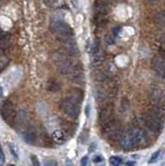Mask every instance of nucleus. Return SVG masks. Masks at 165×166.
<instances>
[{"label": "nucleus", "instance_id": "nucleus-1", "mask_svg": "<svg viewBox=\"0 0 165 166\" xmlns=\"http://www.w3.org/2000/svg\"><path fill=\"white\" fill-rule=\"evenodd\" d=\"M60 107L65 113L67 114L68 116L72 118H76L77 116L79 115V112H80V107L78 104H75L72 101H70L68 98H65V99L61 100L60 103Z\"/></svg>", "mask_w": 165, "mask_h": 166}, {"label": "nucleus", "instance_id": "nucleus-2", "mask_svg": "<svg viewBox=\"0 0 165 166\" xmlns=\"http://www.w3.org/2000/svg\"><path fill=\"white\" fill-rule=\"evenodd\" d=\"M142 121L145 126L150 129L151 131L155 133H159L162 129V121L157 120L154 115H152L151 113H147L142 115Z\"/></svg>", "mask_w": 165, "mask_h": 166}, {"label": "nucleus", "instance_id": "nucleus-3", "mask_svg": "<svg viewBox=\"0 0 165 166\" xmlns=\"http://www.w3.org/2000/svg\"><path fill=\"white\" fill-rule=\"evenodd\" d=\"M49 29L52 33L58 34V33H73L72 28L70 27V25L68 23H65L62 20L58 21H52L50 23Z\"/></svg>", "mask_w": 165, "mask_h": 166}, {"label": "nucleus", "instance_id": "nucleus-4", "mask_svg": "<svg viewBox=\"0 0 165 166\" xmlns=\"http://www.w3.org/2000/svg\"><path fill=\"white\" fill-rule=\"evenodd\" d=\"M0 114L3 121L9 123L11 121H14L15 117V112H14V105L9 100L3 102L0 106Z\"/></svg>", "mask_w": 165, "mask_h": 166}, {"label": "nucleus", "instance_id": "nucleus-5", "mask_svg": "<svg viewBox=\"0 0 165 166\" xmlns=\"http://www.w3.org/2000/svg\"><path fill=\"white\" fill-rule=\"evenodd\" d=\"M29 121V114L25 110H20L14 117V127L17 130L25 129L28 125Z\"/></svg>", "mask_w": 165, "mask_h": 166}, {"label": "nucleus", "instance_id": "nucleus-6", "mask_svg": "<svg viewBox=\"0 0 165 166\" xmlns=\"http://www.w3.org/2000/svg\"><path fill=\"white\" fill-rule=\"evenodd\" d=\"M152 67L160 77H165V60L160 56H155L152 60Z\"/></svg>", "mask_w": 165, "mask_h": 166}, {"label": "nucleus", "instance_id": "nucleus-7", "mask_svg": "<svg viewBox=\"0 0 165 166\" xmlns=\"http://www.w3.org/2000/svg\"><path fill=\"white\" fill-rule=\"evenodd\" d=\"M130 135H131V140H132V144L133 146H140L143 142L145 137V134L141 129L139 128H135V129L130 131Z\"/></svg>", "mask_w": 165, "mask_h": 166}, {"label": "nucleus", "instance_id": "nucleus-8", "mask_svg": "<svg viewBox=\"0 0 165 166\" xmlns=\"http://www.w3.org/2000/svg\"><path fill=\"white\" fill-rule=\"evenodd\" d=\"M22 137L24 141L28 144H33L36 140V131L33 127L27 126L24 129V132L22 133Z\"/></svg>", "mask_w": 165, "mask_h": 166}, {"label": "nucleus", "instance_id": "nucleus-9", "mask_svg": "<svg viewBox=\"0 0 165 166\" xmlns=\"http://www.w3.org/2000/svg\"><path fill=\"white\" fill-rule=\"evenodd\" d=\"M119 129V123L114 120H110V121H106V123L104 124L102 128V133L103 135H111L113 133H115Z\"/></svg>", "mask_w": 165, "mask_h": 166}, {"label": "nucleus", "instance_id": "nucleus-10", "mask_svg": "<svg viewBox=\"0 0 165 166\" xmlns=\"http://www.w3.org/2000/svg\"><path fill=\"white\" fill-rule=\"evenodd\" d=\"M83 97H84V93H83V90L80 89V88H73L72 90L70 92L69 96H68V99L70 101H72L73 103L75 104H78L80 105L83 100Z\"/></svg>", "mask_w": 165, "mask_h": 166}, {"label": "nucleus", "instance_id": "nucleus-11", "mask_svg": "<svg viewBox=\"0 0 165 166\" xmlns=\"http://www.w3.org/2000/svg\"><path fill=\"white\" fill-rule=\"evenodd\" d=\"M57 39L62 45H76V39H75L73 33H58Z\"/></svg>", "mask_w": 165, "mask_h": 166}, {"label": "nucleus", "instance_id": "nucleus-12", "mask_svg": "<svg viewBox=\"0 0 165 166\" xmlns=\"http://www.w3.org/2000/svg\"><path fill=\"white\" fill-rule=\"evenodd\" d=\"M51 137H52V140L55 143L57 144H62L65 142L67 140V134L65 133V131L62 130H55L52 132L51 134Z\"/></svg>", "mask_w": 165, "mask_h": 166}, {"label": "nucleus", "instance_id": "nucleus-13", "mask_svg": "<svg viewBox=\"0 0 165 166\" xmlns=\"http://www.w3.org/2000/svg\"><path fill=\"white\" fill-rule=\"evenodd\" d=\"M119 144L124 149H129L133 146L132 144V140H131V135H130V131L129 132H126L121 136L119 138Z\"/></svg>", "mask_w": 165, "mask_h": 166}, {"label": "nucleus", "instance_id": "nucleus-14", "mask_svg": "<svg viewBox=\"0 0 165 166\" xmlns=\"http://www.w3.org/2000/svg\"><path fill=\"white\" fill-rule=\"evenodd\" d=\"M69 76L71 77L72 80L77 81V82H82V81L84 80V73L79 65H77V67H75L74 71H73Z\"/></svg>", "mask_w": 165, "mask_h": 166}, {"label": "nucleus", "instance_id": "nucleus-15", "mask_svg": "<svg viewBox=\"0 0 165 166\" xmlns=\"http://www.w3.org/2000/svg\"><path fill=\"white\" fill-rule=\"evenodd\" d=\"M11 36L9 34H4L0 37V54L3 51H5L6 49L11 46Z\"/></svg>", "mask_w": 165, "mask_h": 166}, {"label": "nucleus", "instance_id": "nucleus-16", "mask_svg": "<svg viewBox=\"0 0 165 166\" xmlns=\"http://www.w3.org/2000/svg\"><path fill=\"white\" fill-rule=\"evenodd\" d=\"M46 89L50 92H57L60 90V84L54 79H50V80L47 81Z\"/></svg>", "mask_w": 165, "mask_h": 166}, {"label": "nucleus", "instance_id": "nucleus-17", "mask_svg": "<svg viewBox=\"0 0 165 166\" xmlns=\"http://www.w3.org/2000/svg\"><path fill=\"white\" fill-rule=\"evenodd\" d=\"M63 52L69 55L75 56L78 54L79 51H78V48H77V45H68V46L63 45Z\"/></svg>", "mask_w": 165, "mask_h": 166}, {"label": "nucleus", "instance_id": "nucleus-18", "mask_svg": "<svg viewBox=\"0 0 165 166\" xmlns=\"http://www.w3.org/2000/svg\"><path fill=\"white\" fill-rule=\"evenodd\" d=\"M104 61V56L102 53H100V51H98L97 53L94 54V59H93V64L95 67H100Z\"/></svg>", "mask_w": 165, "mask_h": 166}, {"label": "nucleus", "instance_id": "nucleus-19", "mask_svg": "<svg viewBox=\"0 0 165 166\" xmlns=\"http://www.w3.org/2000/svg\"><path fill=\"white\" fill-rule=\"evenodd\" d=\"M110 115H111V109H110V107H106V108L102 109L100 112V121H108Z\"/></svg>", "mask_w": 165, "mask_h": 166}, {"label": "nucleus", "instance_id": "nucleus-20", "mask_svg": "<svg viewBox=\"0 0 165 166\" xmlns=\"http://www.w3.org/2000/svg\"><path fill=\"white\" fill-rule=\"evenodd\" d=\"M9 64V58L5 54H0V72H2Z\"/></svg>", "mask_w": 165, "mask_h": 166}, {"label": "nucleus", "instance_id": "nucleus-21", "mask_svg": "<svg viewBox=\"0 0 165 166\" xmlns=\"http://www.w3.org/2000/svg\"><path fill=\"white\" fill-rule=\"evenodd\" d=\"M161 155H162V149H158V151H156L155 153L152 154L150 160H148V163H150V164H152V163L157 162V161L160 159V157H161Z\"/></svg>", "mask_w": 165, "mask_h": 166}, {"label": "nucleus", "instance_id": "nucleus-22", "mask_svg": "<svg viewBox=\"0 0 165 166\" xmlns=\"http://www.w3.org/2000/svg\"><path fill=\"white\" fill-rule=\"evenodd\" d=\"M122 158L116 157V156H113V157L109 159V163H110V165H112V166H119L122 164Z\"/></svg>", "mask_w": 165, "mask_h": 166}, {"label": "nucleus", "instance_id": "nucleus-23", "mask_svg": "<svg viewBox=\"0 0 165 166\" xmlns=\"http://www.w3.org/2000/svg\"><path fill=\"white\" fill-rule=\"evenodd\" d=\"M59 3V0H44V4L49 8H55Z\"/></svg>", "mask_w": 165, "mask_h": 166}, {"label": "nucleus", "instance_id": "nucleus-24", "mask_svg": "<svg viewBox=\"0 0 165 166\" xmlns=\"http://www.w3.org/2000/svg\"><path fill=\"white\" fill-rule=\"evenodd\" d=\"M63 16H65V14H63V11H57L56 13L53 14L52 17H55V18H52V21H58V20H62Z\"/></svg>", "mask_w": 165, "mask_h": 166}, {"label": "nucleus", "instance_id": "nucleus-25", "mask_svg": "<svg viewBox=\"0 0 165 166\" xmlns=\"http://www.w3.org/2000/svg\"><path fill=\"white\" fill-rule=\"evenodd\" d=\"M8 148H9V151H11V154L14 156V158H15V159H19L18 153H17V151H16V148H15V146H14L11 143H9V144H8Z\"/></svg>", "mask_w": 165, "mask_h": 166}, {"label": "nucleus", "instance_id": "nucleus-26", "mask_svg": "<svg viewBox=\"0 0 165 166\" xmlns=\"http://www.w3.org/2000/svg\"><path fill=\"white\" fill-rule=\"evenodd\" d=\"M103 157L101 155H97L94 157V163H96V164H98V163H101V162H103Z\"/></svg>", "mask_w": 165, "mask_h": 166}, {"label": "nucleus", "instance_id": "nucleus-27", "mask_svg": "<svg viewBox=\"0 0 165 166\" xmlns=\"http://www.w3.org/2000/svg\"><path fill=\"white\" fill-rule=\"evenodd\" d=\"M106 42H107V45H113V43H114V39H113V36L111 34H108L107 36H106Z\"/></svg>", "mask_w": 165, "mask_h": 166}, {"label": "nucleus", "instance_id": "nucleus-28", "mask_svg": "<svg viewBox=\"0 0 165 166\" xmlns=\"http://www.w3.org/2000/svg\"><path fill=\"white\" fill-rule=\"evenodd\" d=\"M31 161H32V164H33L34 166H39L40 165V162H39V160H37L36 156L32 155L31 156Z\"/></svg>", "mask_w": 165, "mask_h": 166}, {"label": "nucleus", "instance_id": "nucleus-29", "mask_svg": "<svg viewBox=\"0 0 165 166\" xmlns=\"http://www.w3.org/2000/svg\"><path fill=\"white\" fill-rule=\"evenodd\" d=\"M88 164V157H86V156H84L83 158H82V160H81V165H83V166H85Z\"/></svg>", "mask_w": 165, "mask_h": 166}, {"label": "nucleus", "instance_id": "nucleus-30", "mask_svg": "<svg viewBox=\"0 0 165 166\" xmlns=\"http://www.w3.org/2000/svg\"><path fill=\"white\" fill-rule=\"evenodd\" d=\"M89 114H90V105L87 104L85 107V115L87 117H89Z\"/></svg>", "mask_w": 165, "mask_h": 166}, {"label": "nucleus", "instance_id": "nucleus-31", "mask_svg": "<svg viewBox=\"0 0 165 166\" xmlns=\"http://www.w3.org/2000/svg\"><path fill=\"white\" fill-rule=\"evenodd\" d=\"M4 162V154L2 152V149H1V146H0V163H3Z\"/></svg>", "mask_w": 165, "mask_h": 166}, {"label": "nucleus", "instance_id": "nucleus-32", "mask_svg": "<svg viewBox=\"0 0 165 166\" xmlns=\"http://www.w3.org/2000/svg\"><path fill=\"white\" fill-rule=\"evenodd\" d=\"M44 164L45 165H57V162H56V161H46Z\"/></svg>", "mask_w": 165, "mask_h": 166}, {"label": "nucleus", "instance_id": "nucleus-33", "mask_svg": "<svg viewBox=\"0 0 165 166\" xmlns=\"http://www.w3.org/2000/svg\"><path fill=\"white\" fill-rule=\"evenodd\" d=\"M119 27H114L112 29V32H113V36H117V33H119Z\"/></svg>", "mask_w": 165, "mask_h": 166}, {"label": "nucleus", "instance_id": "nucleus-34", "mask_svg": "<svg viewBox=\"0 0 165 166\" xmlns=\"http://www.w3.org/2000/svg\"><path fill=\"white\" fill-rule=\"evenodd\" d=\"M136 162H134V161H129V162H126V165H135Z\"/></svg>", "mask_w": 165, "mask_h": 166}, {"label": "nucleus", "instance_id": "nucleus-35", "mask_svg": "<svg viewBox=\"0 0 165 166\" xmlns=\"http://www.w3.org/2000/svg\"><path fill=\"white\" fill-rule=\"evenodd\" d=\"M147 1L148 2V3H155V2L158 1V0H147Z\"/></svg>", "mask_w": 165, "mask_h": 166}, {"label": "nucleus", "instance_id": "nucleus-36", "mask_svg": "<svg viewBox=\"0 0 165 166\" xmlns=\"http://www.w3.org/2000/svg\"><path fill=\"white\" fill-rule=\"evenodd\" d=\"M1 97H2V88L0 87V98H1Z\"/></svg>", "mask_w": 165, "mask_h": 166}, {"label": "nucleus", "instance_id": "nucleus-37", "mask_svg": "<svg viewBox=\"0 0 165 166\" xmlns=\"http://www.w3.org/2000/svg\"><path fill=\"white\" fill-rule=\"evenodd\" d=\"M0 33H1V29H0Z\"/></svg>", "mask_w": 165, "mask_h": 166}]
</instances>
